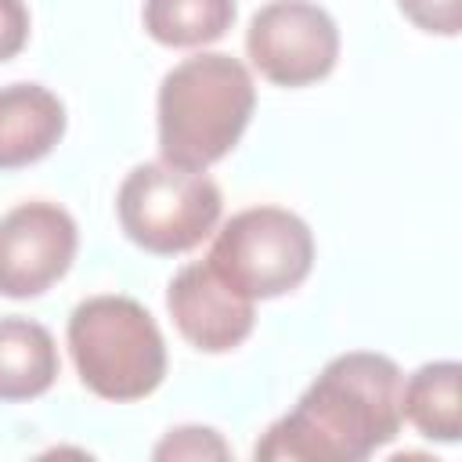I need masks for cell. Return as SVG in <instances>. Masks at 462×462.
Listing matches in <instances>:
<instances>
[{"label": "cell", "instance_id": "cell-1", "mask_svg": "<svg viewBox=\"0 0 462 462\" xmlns=\"http://www.w3.org/2000/svg\"><path fill=\"white\" fill-rule=\"evenodd\" d=\"M404 422V375L372 350L332 357L253 448L260 462H361L397 437Z\"/></svg>", "mask_w": 462, "mask_h": 462}, {"label": "cell", "instance_id": "cell-2", "mask_svg": "<svg viewBox=\"0 0 462 462\" xmlns=\"http://www.w3.org/2000/svg\"><path fill=\"white\" fill-rule=\"evenodd\" d=\"M256 87L249 69L220 51L184 58L159 83V152L180 170L220 162L249 126Z\"/></svg>", "mask_w": 462, "mask_h": 462}, {"label": "cell", "instance_id": "cell-3", "mask_svg": "<svg viewBox=\"0 0 462 462\" xmlns=\"http://www.w3.org/2000/svg\"><path fill=\"white\" fill-rule=\"evenodd\" d=\"M69 350L83 386L105 401H141L166 375L155 318L130 296H90L69 318Z\"/></svg>", "mask_w": 462, "mask_h": 462}, {"label": "cell", "instance_id": "cell-4", "mask_svg": "<svg viewBox=\"0 0 462 462\" xmlns=\"http://www.w3.org/2000/svg\"><path fill=\"white\" fill-rule=\"evenodd\" d=\"M116 209L134 245L155 256H173L195 249L217 227L224 199L206 170L141 162L119 184Z\"/></svg>", "mask_w": 462, "mask_h": 462}, {"label": "cell", "instance_id": "cell-5", "mask_svg": "<svg viewBox=\"0 0 462 462\" xmlns=\"http://www.w3.org/2000/svg\"><path fill=\"white\" fill-rule=\"evenodd\" d=\"M206 263L253 303L274 300L310 274L314 235L303 217L282 206H253L217 231Z\"/></svg>", "mask_w": 462, "mask_h": 462}, {"label": "cell", "instance_id": "cell-6", "mask_svg": "<svg viewBox=\"0 0 462 462\" xmlns=\"http://www.w3.org/2000/svg\"><path fill=\"white\" fill-rule=\"evenodd\" d=\"M245 54L263 79L307 87L336 69L339 29L332 14L310 0H271L249 18Z\"/></svg>", "mask_w": 462, "mask_h": 462}, {"label": "cell", "instance_id": "cell-7", "mask_svg": "<svg viewBox=\"0 0 462 462\" xmlns=\"http://www.w3.org/2000/svg\"><path fill=\"white\" fill-rule=\"evenodd\" d=\"M79 231L58 202H22L0 217V296L47 292L76 260Z\"/></svg>", "mask_w": 462, "mask_h": 462}, {"label": "cell", "instance_id": "cell-8", "mask_svg": "<svg viewBox=\"0 0 462 462\" xmlns=\"http://www.w3.org/2000/svg\"><path fill=\"white\" fill-rule=\"evenodd\" d=\"M166 307L177 332L206 354L235 350L249 339L256 325V307L235 285H227L206 260L188 263L173 274L166 289Z\"/></svg>", "mask_w": 462, "mask_h": 462}, {"label": "cell", "instance_id": "cell-9", "mask_svg": "<svg viewBox=\"0 0 462 462\" xmlns=\"http://www.w3.org/2000/svg\"><path fill=\"white\" fill-rule=\"evenodd\" d=\"M65 134V105L40 83L0 87V170L43 159Z\"/></svg>", "mask_w": 462, "mask_h": 462}, {"label": "cell", "instance_id": "cell-10", "mask_svg": "<svg viewBox=\"0 0 462 462\" xmlns=\"http://www.w3.org/2000/svg\"><path fill=\"white\" fill-rule=\"evenodd\" d=\"M54 336L29 318H0V401H32L58 379Z\"/></svg>", "mask_w": 462, "mask_h": 462}, {"label": "cell", "instance_id": "cell-11", "mask_svg": "<svg viewBox=\"0 0 462 462\" xmlns=\"http://www.w3.org/2000/svg\"><path fill=\"white\" fill-rule=\"evenodd\" d=\"M458 361H430L404 379V419L430 440L455 444L462 433Z\"/></svg>", "mask_w": 462, "mask_h": 462}, {"label": "cell", "instance_id": "cell-12", "mask_svg": "<svg viewBox=\"0 0 462 462\" xmlns=\"http://www.w3.org/2000/svg\"><path fill=\"white\" fill-rule=\"evenodd\" d=\"M235 0H144V29L162 47H202L235 25Z\"/></svg>", "mask_w": 462, "mask_h": 462}, {"label": "cell", "instance_id": "cell-13", "mask_svg": "<svg viewBox=\"0 0 462 462\" xmlns=\"http://www.w3.org/2000/svg\"><path fill=\"white\" fill-rule=\"evenodd\" d=\"M159 462H170V458H227L231 448L224 444V437L209 426H180V430H170L155 451H152Z\"/></svg>", "mask_w": 462, "mask_h": 462}, {"label": "cell", "instance_id": "cell-14", "mask_svg": "<svg viewBox=\"0 0 462 462\" xmlns=\"http://www.w3.org/2000/svg\"><path fill=\"white\" fill-rule=\"evenodd\" d=\"M397 7H401L404 18H408L411 25H419L422 32L455 36L458 25H462L458 0H397Z\"/></svg>", "mask_w": 462, "mask_h": 462}, {"label": "cell", "instance_id": "cell-15", "mask_svg": "<svg viewBox=\"0 0 462 462\" xmlns=\"http://www.w3.org/2000/svg\"><path fill=\"white\" fill-rule=\"evenodd\" d=\"M29 40V7L25 0H0V61L14 58Z\"/></svg>", "mask_w": 462, "mask_h": 462}]
</instances>
